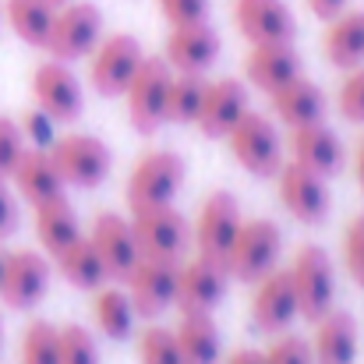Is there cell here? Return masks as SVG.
I'll return each mask as SVG.
<instances>
[{"instance_id":"cell-30","label":"cell","mask_w":364,"mask_h":364,"mask_svg":"<svg viewBox=\"0 0 364 364\" xmlns=\"http://www.w3.org/2000/svg\"><path fill=\"white\" fill-rule=\"evenodd\" d=\"M53 269H57V276H64L68 287L89 290V294L100 290L103 283H110V279H107V269H103V258H100V251L92 247L89 234H82L78 241H71L64 251H57V255H53Z\"/></svg>"},{"instance_id":"cell-46","label":"cell","mask_w":364,"mask_h":364,"mask_svg":"<svg viewBox=\"0 0 364 364\" xmlns=\"http://www.w3.org/2000/svg\"><path fill=\"white\" fill-rule=\"evenodd\" d=\"M4 258H7V251H0V279H4Z\"/></svg>"},{"instance_id":"cell-15","label":"cell","mask_w":364,"mask_h":364,"mask_svg":"<svg viewBox=\"0 0 364 364\" xmlns=\"http://www.w3.org/2000/svg\"><path fill=\"white\" fill-rule=\"evenodd\" d=\"M251 287H255V297H251V326H255V333L279 336L301 318L297 294H294L287 265H276L272 272H265Z\"/></svg>"},{"instance_id":"cell-6","label":"cell","mask_w":364,"mask_h":364,"mask_svg":"<svg viewBox=\"0 0 364 364\" xmlns=\"http://www.w3.org/2000/svg\"><path fill=\"white\" fill-rule=\"evenodd\" d=\"M170 64L163 57H149L138 64L134 78L124 89V103H127V124L138 134H156L166 124V89H170Z\"/></svg>"},{"instance_id":"cell-38","label":"cell","mask_w":364,"mask_h":364,"mask_svg":"<svg viewBox=\"0 0 364 364\" xmlns=\"http://www.w3.org/2000/svg\"><path fill=\"white\" fill-rule=\"evenodd\" d=\"M18 127H21V138H25V145L28 149H50L60 134H57V121L46 114V110H39V107H28L21 117H18Z\"/></svg>"},{"instance_id":"cell-1","label":"cell","mask_w":364,"mask_h":364,"mask_svg":"<svg viewBox=\"0 0 364 364\" xmlns=\"http://www.w3.org/2000/svg\"><path fill=\"white\" fill-rule=\"evenodd\" d=\"M223 141L230 145L234 163L258 181H272L287 163V138H283L279 124L272 121V114L247 110Z\"/></svg>"},{"instance_id":"cell-27","label":"cell","mask_w":364,"mask_h":364,"mask_svg":"<svg viewBox=\"0 0 364 364\" xmlns=\"http://www.w3.org/2000/svg\"><path fill=\"white\" fill-rule=\"evenodd\" d=\"M32 227H36L39 247L50 258L82 237V223H78V213H75L68 195H57V198H46V202L32 205Z\"/></svg>"},{"instance_id":"cell-7","label":"cell","mask_w":364,"mask_h":364,"mask_svg":"<svg viewBox=\"0 0 364 364\" xmlns=\"http://www.w3.org/2000/svg\"><path fill=\"white\" fill-rule=\"evenodd\" d=\"M279 255H283V230L265 220V216H255V220H244L241 234L227 255V272L230 279L237 283H258L265 272H272L279 265Z\"/></svg>"},{"instance_id":"cell-36","label":"cell","mask_w":364,"mask_h":364,"mask_svg":"<svg viewBox=\"0 0 364 364\" xmlns=\"http://www.w3.org/2000/svg\"><path fill=\"white\" fill-rule=\"evenodd\" d=\"M265 354V364H315L311 358V343L304 340V336H297V333H279V336H272V343L262 350Z\"/></svg>"},{"instance_id":"cell-17","label":"cell","mask_w":364,"mask_h":364,"mask_svg":"<svg viewBox=\"0 0 364 364\" xmlns=\"http://www.w3.org/2000/svg\"><path fill=\"white\" fill-rule=\"evenodd\" d=\"M220 53H223V39L209 21L170 28L166 46H163V60L177 75H209L213 64L220 60Z\"/></svg>"},{"instance_id":"cell-14","label":"cell","mask_w":364,"mask_h":364,"mask_svg":"<svg viewBox=\"0 0 364 364\" xmlns=\"http://www.w3.org/2000/svg\"><path fill=\"white\" fill-rule=\"evenodd\" d=\"M230 290V272L223 262L191 255L177 265V304L181 311H216Z\"/></svg>"},{"instance_id":"cell-43","label":"cell","mask_w":364,"mask_h":364,"mask_svg":"<svg viewBox=\"0 0 364 364\" xmlns=\"http://www.w3.org/2000/svg\"><path fill=\"white\" fill-rule=\"evenodd\" d=\"M304 4L318 21H333L340 11H347V0H304Z\"/></svg>"},{"instance_id":"cell-49","label":"cell","mask_w":364,"mask_h":364,"mask_svg":"<svg viewBox=\"0 0 364 364\" xmlns=\"http://www.w3.org/2000/svg\"><path fill=\"white\" fill-rule=\"evenodd\" d=\"M53 4H68V0H53Z\"/></svg>"},{"instance_id":"cell-12","label":"cell","mask_w":364,"mask_h":364,"mask_svg":"<svg viewBox=\"0 0 364 364\" xmlns=\"http://www.w3.org/2000/svg\"><path fill=\"white\" fill-rule=\"evenodd\" d=\"M32 100L39 110H46L57 124H75L85 110V89L71 64L46 57L32 71Z\"/></svg>"},{"instance_id":"cell-10","label":"cell","mask_w":364,"mask_h":364,"mask_svg":"<svg viewBox=\"0 0 364 364\" xmlns=\"http://www.w3.org/2000/svg\"><path fill=\"white\" fill-rule=\"evenodd\" d=\"M131 230L141 258H166V262H181L184 251L191 247V227L184 220V213H177L173 205H152V209H134L131 213Z\"/></svg>"},{"instance_id":"cell-31","label":"cell","mask_w":364,"mask_h":364,"mask_svg":"<svg viewBox=\"0 0 364 364\" xmlns=\"http://www.w3.org/2000/svg\"><path fill=\"white\" fill-rule=\"evenodd\" d=\"M57 7L60 4H53V0H4V21L11 25V32L25 46L43 50L46 39H50Z\"/></svg>"},{"instance_id":"cell-34","label":"cell","mask_w":364,"mask_h":364,"mask_svg":"<svg viewBox=\"0 0 364 364\" xmlns=\"http://www.w3.org/2000/svg\"><path fill=\"white\" fill-rule=\"evenodd\" d=\"M138 347V361L141 364H184L181 358V343H177V333L170 326H145L134 340Z\"/></svg>"},{"instance_id":"cell-4","label":"cell","mask_w":364,"mask_h":364,"mask_svg":"<svg viewBox=\"0 0 364 364\" xmlns=\"http://www.w3.org/2000/svg\"><path fill=\"white\" fill-rule=\"evenodd\" d=\"M100 39H103V11L89 0H68L57 7V18L43 50L53 60L75 64V60H85L100 46Z\"/></svg>"},{"instance_id":"cell-39","label":"cell","mask_w":364,"mask_h":364,"mask_svg":"<svg viewBox=\"0 0 364 364\" xmlns=\"http://www.w3.org/2000/svg\"><path fill=\"white\" fill-rule=\"evenodd\" d=\"M343 269L364 290V213H358L343 230Z\"/></svg>"},{"instance_id":"cell-8","label":"cell","mask_w":364,"mask_h":364,"mask_svg":"<svg viewBox=\"0 0 364 364\" xmlns=\"http://www.w3.org/2000/svg\"><path fill=\"white\" fill-rule=\"evenodd\" d=\"M85 60H89V85H92V92L103 96V100H117V96H124L127 82L134 78L138 64L145 60V50H141L138 36L114 32V36H103L100 46Z\"/></svg>"},{"instance_id":"cell-42","label":"cell","mask_w":364,"mask_h":364,"mask_svg":"<svg viewBox=\"0 0 364 364\" xmlns=\"http://www.w3.org/2000/svg\"><path fill=\"white\" fill-rule=\"evenodd\" d=\"M21 223V213H18V195L7 188V181H0V241H7Z\"/></svg>"},{"instance_id":"cell-28","label":"cell","mask_w":364,"mask_h":364,"mask_svg":"<svg viewBox=\"0 0 364 364\" xmlns=\"http://www.w3.org/2000/svg\"><path fill=\"white\" fill-rule=\"evenodd\" d=\"M322 57L336 71L361 68L364 64V11H340L333 21H326Z\"/></svg>"},{"instance_id":"cell-24","label":"cell","mask_w":364,"mask_h":364,"mask_svg":"<svg viewBox=\"0 0 364 364\" xmlns=\"http://www.w3.org/2000/svg\"><path fill=\"white\" fill-rule=\"evenodd\" d=\"M269 110H272V121L283 124L290 131V127L326 121L329 100H326V92H322L318 82H311L308 75H301V78H294L290 85H283L279 92L269 96Z\"/></svg>"},{"instance_id":"cell-29","label":"cell","mask_w":364,"mask_h":364,"mask_svg":"<svg viewBox=\"0 0 364 364\" xmlns=\"http://www.w3.org/2000/svg\"><path fill=\"white\" fill-rule=\"evenodd\" d=\"M92 322H96V333L124 343L134 336V326H138V311L127 297V290L117 283H103L100 290H92Z\"/></svg>"},{"instance_id":"cell-25","label":"cell","mask_w":364,"mask_h":364,"mask_svg":"<svg viewBox=\"0 0 364 364\" xmlns=\"http://www.w3.org/2000/svg\"><path fill=\"white\" fill-rule=\"evenodd\" d=\"M11 188L28 205H39V202L57 198V195H68V184H64L50 149H25L18 166H14V173H11Z\"/></svg>"},{"instance_id":"cell-20","label":"cell","mask_w":364,"mask_h":364,"mask_svg":"<svg viewBox=\"0 0 364 364\" xmlns=\"http://www.w3.org/2000/svg\"><path fill=\"white\" fill-rule=\"evenodd\" d=\"M89 241L100 251L110 283H124L127 272H131V269L138 265V258H141L138 241H134V230H131V216H121V213H100V216L92 220Z\"/></svg>"},{"instance_id":"cell-19","label":"cell","mask_w":364,"mask_h":364,"mask_svg":"<svg viewBox=\"0 0 364 364\" xmlns=\"http://www.w3.org/2000/svg\"><path fill=\"white\" fill-rule=\"evenodd\" d=\"M230 18L251 46L297 39V18L287 7V0H234Z\"/></svg>"},{"instance_id":"cell-16","label":"cell","mask_w":364,"mask_h":364,"mask_svg":"<svg viewBox=\"0 0 364 364\" xmlns=\"http://www.w3.org/2000/svg\"><path fill=\"white\" fill-rule=\"evenodd\" d=\"M244 213L241 202L230 195V191H213L202 209H198V220H195V251L205 255V258H216V262H227L230 247L241 234Z\"/></svg>"},{"instance_id":"cell-32","label":"cell","mask_w":364,"mask_h":364,"mask_svg":"<svg viewBox=\"0 0 364 364\" xmlns=\"http://www.w3.org/2000/svg\"><path fill=\"white\" fill-rule=\"evenodd\" d=\"M205 75H177L170 78L166 89V124H195L202 114V100H205Z\"/></svg>"},{"instance_id":"cell-22","label":"cell","mask_w":364,"mask_h":364,"mask_svg":"<svg viewBox=\"0 0 364 364\" xmlns=\"http://www.w3.org/2000/svg\"><path fill=\"white\" fill-rule=\"evenodd\" d=\"M301 75H304V68H301V53L294 50V43H258L244 57L247 85L265 96L279 92L283 85H290Z\"/></svg>"},{"instance_id":"cell-9","label":"cell","mask_w":364,"mask_h":364,"mask_svg":"<svg viewBox=\"0 0 364 364\" xmlns=\"http://www.w3.org/2000/svg\"><path fill=\"white\" fill-rule=\"evenodd\" d=\"M276 181V195L279 205L304 227H322L333 213V195H329V181L294 159L283 163V170L272 177Z\"/></svg>"},{"instance_id":"cell-23","label":"cell","mask_w":364,"mask_h":364,"mask_svg":"<svg viewBox=\"0 0 364 364\" xmlns=\"http://www.w3.org/2000/svg\"><path fill=\"white\" fill-rule=\"evenodd\" d=\"M308 343H311L315 364H354L358 350H361L358 318L343 308H333L315 322V340H308Z\"/></svg>"},{"instance_id":"cell-18","label":"cell","mask_w":364,"mask_h":364,"mask_svg":"<svg viewBox=\"0 0 364 364\" xmlns=\"http://www.w3.org/2000/svg\"><path fill=\"white\" fill-rule=\"evenodd\" d=\"M287 156L294 163L322 173L326 181L336 177V173H343V166H347V145H343V138L326 121L290 127L287 131Z\"/></svg>"},{"instance_id":"cell-33","label":"cell","mask_w":364,"mask_h":364,"mask_svg":"<svg viewBox=\"0 0 364 364\" xmlns=\"http://www.w3.org/2000/svg\"><path fill=\"white\" fill-rule=\"evenodd\" d=\"M18 364H60V326L32 318L18 343Z\"/></svg>"},{"instance_id":"cell-37","label":"cell","mask_w":364,"mask_h":364,"mask_svg":"<svg viewBox=\"0 0 364 364\" xmlns=\"http://www.w3.org/2000/svg\"><path fill=\"white\" fill-rule=\"evenodd\" d=\"M336 110L347 124H358V127L364 124V64L347 71V78L336 92Z\"/></svg>"},{"instance_id":"cell-2","label":"cell","mask_w":364,"mask_h":364,"mask_svg":"<svg viewBox=\"0 0 364 364\" xmlns=\"http://www.w3.org/2000/svg\"><path fill=\"white\" fill-rule=\"evenodd\" d=\"M184 181H188V163L181 152H173V149L145 152L131 166L127 184H124L127 209L134 213V209H152V205H173Z\"/></svg>"},{"instance_id":"cell-47","label":"cell","mask_w":364,"mask_h":364,"mask_svg":"<svg viewBox=\"0 0 364 364\" xmlns=\"http://www.w3.org/2000/svg\"><path fill=\"white\" fill-rule=\"evenodd\" d=\"M0 347H4V315H0Z\"/></svg>"},{"instance_id":"cell-35","label":"cell","mask_w":364,"mask_h":364,"mask_svg":"<svg viewBox=\"0 0 364 364\" xmlns=\"http://www.w3.org/2000/svg\"><path fill=\"white\" fill-rule=\"evenodd\" d=\"M60 364H100V343L85 326H60Z\"/></svg>"},{"instance_id":"cell-45","label":"cell","mask_w":364,"mask_h":364,"mask_svg":"<svg viewBox=\"0 0 364 364\" xmlns=\"http://www.w3.org/2000/svg\"><path fill=\"white\" fill-rule=\"evenodd\" d=\"M354 177H358V188H361V195H364V134H361V141H358V149H354Z\"/></svg>"},{"instance_id":"cell-13","label":"cell","mask_w":364,"mask_h":364,"mask_svg":"<svg viewBox=\"0 0 364 364\" xmlns=\"http://www.w3.org/2000/svg\"><path fill=\"white\" fill-rule=\"evenodd\" d=\"M177 265L166 258H138V265L127 272L124 290L138 311V318H159L177 304Z\"/></svg>"},{"instance_id":"cell-11","label":"cell","mask_w":364,"mask_h":364,"mask_svg":"<svg viewBox=\"0 0 364 364\" xmlns=\"http://www.w3.org/2000/svg\"><path fill=\"white\" fill-rule=\"evenodd\" d=\"M50 276H53L50 255L32 251V247L7 251V258H4V279H0V304L11 308V311H32L46 297Z\"/></svg>"},{"instance_id":"cell-21","label":"cell","mask_w":364,"mask_h":364,"mask_svg":"<svg viewBox=\"0 0 364 364\" xmlns=\"http://www.w3.org/2000/svg\"><path fill=\"white\" fill-rule=\"evenodd\" d=\"M251 110V100H247V85L241 78H209L205 85V100H202V114H198V134L209 138V141H220L227 138L237 121Z\"/></svg>"},{"instance_id":"cell-5","label":"cell","mask_w":364,"mask_h":364,"mask_svg":"<svg viewBox=\"0 0 364 364\" xmlns=\"http://www.w3.org/2000/svg\"><path fill=\"white\" fill-rule=\"evenodd\" d=\"M50 156H53L64 184L78 188V191H96L114 170V152L96 134H60L50 145Z\"/></svg>"},{"instance_id":"cell-44","label":"cell","mask_w":364,"mask_h":364,"mask_svg":"<svg viewBox=\"0 0 364 364\" xmlns=\"http://www.w3.org/2000/svg\"><path fill=\"white\" fill-rule=\"evenodd\" d=\"M223 364H265V354L255 347H237L234 354H223Z\"/></svg>"},{"instance_id":"cell-41","label":"cell","mask_w":364,"mask_h":364,"mask_svg":"<svg viewBox=\"0 0 364 364\" xmlns=\"http://www.w3.org/2000/svg\"><path fill=\"white\" fill-rule=\"evenodd\" d=\"M156 7H159V14L166 18L170 28L209 21V0H156Z\"/></svg>"},{"instance_id":"cell-3","label":"cell","mask_w":364,"mask_h":364,"mask_svg":"<svg viewBox=\"0 0 364 364\" xmlns=\"http://www.w3.org/2000/svg\"><path fill=\"white\" fill-rule=\"evenodd\" d=\"M294 294H297V311L308 322H318L326 311L336 308V265L322 244H301L287 265Z\"/></svg>"},{"instance_id":"cell-40","label":"cell","mask_w":364,"mask_h":364,"mask_svg":"<svg viewBox=\"0 0 364 364\" xmlns=\"http://www.w3.org/2000/svg\"><path fill=\"white\" fill-rule=\"evenodd\" d=\"M25 149H28V145H25V138H21L18 121L0 114V181H11V173H14V166H18V159H21Z\"/></svg>"},{"instance_id":"cell-48","label":"cell","mask_w":364,"mask_h":364,"mask_svg":"<svg viewBox=\"0 0 364 364\" xmlns=\"http://www.w3.org/2000/svg\"><path fill=\"white\" fill-rule=\"evenodd\" d=\"M0 21H4V4H0Z\"/></svg>"},{"instance_id":"cell-26","label":"cell","mask_w":364,"mask_h":364,"mask_svg":"<svg viewBox=\"0 0 364 364\" xmlns=\"http://www.w3.org/2000/svg\"><path fill=\"white\" fill-rule=\"evenodd\" d=\"M173 333L184 364H223V333L213 311H181Z\"/></svg>"}]
</instances>
